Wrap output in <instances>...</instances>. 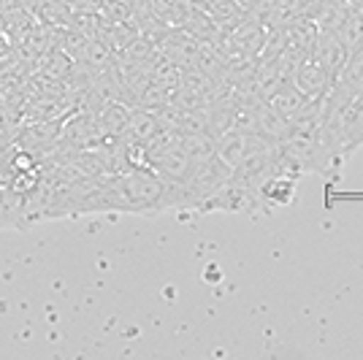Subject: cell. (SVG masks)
I'll return each mask as SVG.
<instances>
[{"label": "cell", "mask_w": 363, "mask_h": 360, "mask_svg": "<svg viewBox=\"0 0 363 360\" xmlns=\"http://www.w3.org/2000/svg\"><path fill=\"white\" fill-rule=\"evenodd\" d=\"M163 214L174 211L171 184L163 181L147 165H130L120 174H108L95 181L90 193L84 196L79 214Z\"/></svg>", "instance_id": "1"}, {"label": "cell", "mask_w": 363, "mask_h": 360, "mask_svg": "<svg viewBox=\"0 0 363 360\" xmlns=\"http://www.w3.org/2000/svg\"><path fill=\"white\" fill-rule=\"evenodd\" d=\"M290 81H293L309 101H323L336 79H333L323 65H318V62L312 60V57H303V60H298V65L293 68Z\"/></svg>", "instance_id": "2"}, {"label": "cell", "mask_w": 363, "mask_h": 360, "mask_svg": "<svg viewBox=\"0 0 363 360\" xmlns=\"http://www.w3.org/2000/svg\"><path fill=\"white\" fill-rule=\"evenodd\" d=\"M309 57L323 65L328 74L336 79V76L342 74V68L347 65L350 60V52L347 46L342 44V38L331 30H318L315 35V44H312V52H309Z\"/></svg>", "instance_id": "3"}, {"label": "cell", "mask_w": 363, "mask_h": 360, "mask_svg": "<svg viewBox=\"0 0 363 360\" xmlns=\"http://www.w3.org/2000/svg\"><path fill=\"white\" fill-rule=\"evenodd\" d=\"M293 198H296V176H290V174H274L260 187V203H263V209L290 206Z\"/></svg>", "instance_id": "5"}, {"label": "cell", "mask_w": 363, "mask_h": 360, "mask_svg": "<svg viewBox=\"0 0 363 360\" xmlns=\"http://www.w3.org/2000/svg\"><path fill=\"white\" fill-rule=\"evenodd\" d=\"M198 6L214 19V25L223 33L233 30L250 11H244L239 0H198Z\"/></svg>", "instance_id": "7"}, {"label": "cell", "mask_w": 363, "mask_h": 360, "mask_svg": "<svg viewBox=\"0 0 363 360\" xmlns=\"http://www.w3.org/2000/svg\"><path fill=\"white\" fill-rule=\"evenodd\" d=\"M130 106L122 103V101H114V103H106L101 108H95V122H98V130L104 135V141L108 138H120L128 128V120H130Z\"/></svg>", "instance_id": "6"}, {"label": "cell", "mask_w": 363, "mask_h": 360, "mask_svg": "<svg viewBox=\"0 0 363 360\" xmlns=\"http://www.w3.org/2000/svg\"><path fill=\"white\" fill-rule=\"evenodd\" d=\"M242 3V9L244 11H257L263 3H269V0H239Z\"/></svg>", "instance_id": "9"}, {"label": "cell", "mask_w": 363, "mask_h": 360, "mask_svg": "<svg viewBox=\"0 0 363 360\" xmlns=\"http://www.w3.org/2000/svg\"><path fill=\"white\" fill-rule=\"evenodd\" d=\"M263 103L269 106L272 111H277L282 120L290 122L298 111H301L303 106L309 103V98H306L290 79H282V81H277V84H272V87L266 90Z\"/></svg>", "instance_id": "4"}, {"label": "cell", "mask_w": 363, "mask_h": 360, "mask_svg": "<svg viewBox=\"0 0 363 360\" xmlns=\"http://www.w3.org/2000/svg\"><path fill=\"white\" fill-rule=\"evenodd\" d=\"M3 227H16V230H22V223H19V214H16L14 203L9 201L6 190L0 187V230H3Z\"/></svg>", "instance_id": "8"}]
</instances>
